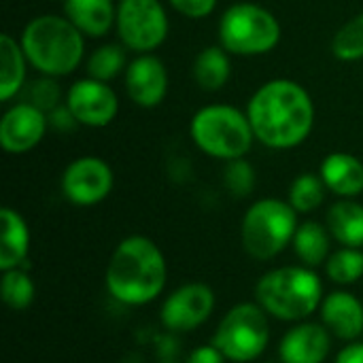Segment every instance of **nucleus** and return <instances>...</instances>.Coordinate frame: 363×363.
Instances as JSON below:
<instances>
[{
	"label": "nucleus",
	"instance_id": "nucleus-31",
	"mask_svg": "<svg viewBox=\"0 0 363 363\" xmlns=\"http://www.w3.org/2000/svg\"><path fill=\"white\" fill-rule=\"evenodd\" d=\"M170 4H172L179 13L198 19V17L211 15L213 9H215V4H217V0H170Z\"/></svg>",
	"mask_w": 363,
	"mask_h": 363
},
{
	"label": "nucleus",
	"instance_id": "nucleus-15",
	"mask_svg": "<svg viewBox=\"0 0 363 363\" xmlns=\"http://www.w3.org/2000/svg\"><path fill=\"white\" fill-rule=\"evenodd\" d=\"M125 89L132 102L143 108L157 106L168 91V72L155 55H138L125 68Z\"/></svg>",
	"mask_w": 363,
	"mask_h": 363
},
{
	"label": "nucleus",
	"instance_id": "nucleus-8",
	"mask_svg": "<svg viewBox=\"0 0 363 363\" xmlns=\"http://www.w3.org/2000/svg\"><path fill=\"white\" fill-rule=\"evenodd\" d=\"M281 26L277 17L253 2H238L230 6L219 21L221 47L238 55H259L277 47Z\"/></svg>",
	"mask_w": 363,
	"mask_h": 363
},
{
	"label": "nucleus",
	"instance_id": "nucleus-6",
	"mask_svg": "<svg viewBox=\"0 0 363 363\" xmlns=\"http://www.w3.org/2000/svg\"><path fill=\"white\" fill-rule=\"evenodd\" d=\"M191 138L200 151L217 160H240L249 153L255 132L245 113L228 104L200 108L191 119Z\"/></svg>",
	"mask_w": 363,
	"mask_h": 363
},
{
	"label": "nucleus",
	"instance_id": "nucleus-22",
	"mask_svg": "<svg viewBox=\"0 0 363 363\" xmlns=\"http://www.w3.org/2000/svg\"><path fill=\"white\" fill-rule=\"evenodd\" d=\"M26 53L23 47L11 36H0V100H11L23 85L26 77Z\"/></svg>",
	"mask_w": 363,
	"mask_h": 363
},
{
	"label": "nucleus",
	"instance_id": "nucleus-34",
	"mask_svg": "<svg viewBox=\"0 0 363 363\" xmlns=\"http://www.w3.org/2000/svg\"><path fill=\"white\" fill-rule=\"evenodd\" d=\"M164 363H170V362H164Z\"/></svg>",
	"mask_w": 363,
	"mask_h": 363
},
{
	"label": "nucleus",
	"instance_id": "nucleus-7",
	"mask_svg": "<svg viewBox=\"0 0 363 363\" xmlns=\"http://www.w3.org/2000/svg\"><path fill=\"white\" fill-rule=\"evenodd\" d=\"M211 342L228 362H255L270 345V317L255 300L240 302L223 315Z\"/></svg>",
	"mask_w": 363,
	"mask_h": 363
},
{
	"label": "nucleus",
	"instance_id": "nucleus-4",
	"mask_svg": "<svg viewBox=\"0 0 363 363\" xmlns=\"http://www.w3.org/2000/svg\"><path fill=\"white\" fill-rule=\"evenodd\" d=\"M21 47L28 62L45 77L68 74L83 60V34L68 17H34L21 34Z\"/></svg>",
	"mask_w": 363,
	"mask_h": 363
},
{
	"label": "nucleus",
	"instance_id": "nucleus-17",
	"mask_svg": "<svg viewBox=\"0 0 363 363\" xmlns=\"http://www.w3.org/2000/svg\"><path fill=\"white\" fill-rule=\"evenodd\" d=\"M319 177L340 198H355L363 191V164L351 153H330L321 164Z\"/></svg>",
	"mask_w": 363,
	"mask_h": 363
},
{
	"label": "nucleus",
	"instance_id": "nucleus-2",
	"mask_svg": "<svg viewBox=\"0 0 363 363\" xmlns=\"http://www.w3.org/2000/svg\"><path fill=\"white\" fill-rule=\"evenodd\" d=\"M104 283L115 302L123 306H147L166 289V257L151 238L138 234L128 236L115 247L104 272Z\"/></svg>",
	"mask_w": 363,
	"mask_h": 363
},
{
	"label": "nucleus",
	"instance_id": "nucleus-16",
	"mask_svg": "<svg viewBox=\"0 0 363 363\" xmlns=\"http://www.w3.org/2000/svg\"><path fill=\"white\" fill-rule=\"evenodd\" d=\"M321 323L342 342H355L363 336V302L347 289L328 294L319 308Z\"/></svg>",
	"mask_w": 363,
	"mask_h": 363
},
{
	"label": "nucleus",
	"instance_id": "nucleus-5",
	"mask_svg": "<svg viewBox=\"0 0 363 363\" xmlns=\"http://www.w3.org/2000/svg\"><path fill=\"white\" fill-rule=\"evenodd\" d=\"M296 208L279 198H264L249 206L240 225L245 251L257 262H270L281 255L298 230Z\"/></svg>",
	"mask_w": 363,
	"mask_h": 363
},
{
	"label": "nucleus",
	"instance_id": "nucleus-21",
	"mask_svg": "<svg viewBox=\"0 0 363 363\" xmlns=\"http://www.w3.org/2000/svg\"><path fill=\"white\" fill-rule=\"evenodd\" d=\"M330 245H332V234L328 225H321L319 221L300 223L291 240L296 257L300 259L302 266H308V268L325 266L328 257L332 255Z\"/></svg>",
	"mask_w": 363,
	"mask_h": 363
},
{
	"label": "nucleus",
	"instance_id": "nucleus-28",
	"mask_svg": "<svg viewBox=\"0 0 363 363\" xmlns=\"http://www.w3.org/2000/svg\"><path fill=\"white\" fill-rule=\"evenodd\" d=\"M123 64H125V55H123V49L117 47V45H104V47H98L89 60H87V72L91 79H98V81H111L115 79L121 70H123Z\"/></svg>",
	"mask_w": 363,
	"mask_h": 363
},
{
	"label": "nucleus",
	"instance_id": "nucleus-32",
	"mask_svg": "<svg viewBox=\"0 0 363 363\" xmlns=\"http://www.w3.org/2000/svg\"><path fill=\"white\" fill-rule=\"evenodd\" d=\"M185 363H228L225 355L211 342V345H200L196 347L189 355H187V362Z\"/></svg>",
	"mask_w": 363,
	"mask_h": 363
},
{
	"label": "nucleus",
	"instance_id": "nucleus-11",
	"mask_svg": "<svg viewBox=\"0 0 363 363\" xmlns=\"http://www.w3.org/2000/svg\"><path fill=\"white\" fill-rule=\"evenodd\" d=\"M113 189V170L100 157H79L62 174V194L74 206H94Z\"/></svg>",
	"mask_w": 363,
	"mask_h": 363
},
{
	"label": "nucleus",
	"instance_id": "nucleus-24",
	"mask_svg": "<svg viewBox=\"0 0 363 363\" xmlns=\"http://www.w3.org/2000/svg\"><path fill=\"white\" fill-rule=\"evenodd\" d=\"M325 277L338 287H351L363 279V249L340 247L325 262Z\"/></svg>",
	"mask_w": 363,
	"mask_h": 363
},
{
	"label": "nucleus",
	"instance_id": "nucleus-27",
	"mask_svg": "<svg viewBox=\"0 0 363 363\" xmlns=\"http://www.w3.org/2000/svg\"><path fill=\"white\" fill-rule=\"evenodd\" d=\"M332 51L338 60L342 62H355L363 57V13L353 17L349 23H345L334 40H332Z\"/></svg>",
	"mask_w": 363,
	"mask_h": 363
},
{
	"label": "nucleus",
	"instance_id": "nucleus-1",
	"mask_svg": "<svg viewBox=\"0 0 363 363\" xmlns=\"http://www.w3.org/2000/svg\"><path fill=\"white\" fill-rule=\"evenodd\" d=\"M247 117L259 143L270 149H291L311 134L315 106L300 83L274 79L253 94Z\"/></svg>",
	"mask_w": 363,
	"mask_h": 363
},
{
	"label": "nucleus",
	"instance_id": "nucleus-13",
	"mask_svg": "<svg viewBox=\"0 0 363 363\" xmlns=\"http://www.w3.org/2000/svg\"><path fill=\"white\" fill-rule=\"evenodd\" d=\"M332 338L323 323H294L279 342V359L281 363H323L332 351Z\"/></svg>",
	"mask_w": 363,
	"mask_h": 363
},
{
	"label": "nucleus",
	"instance_id": "nucleus-3",
	"mask_svg": "<svg viewBox=\"0 0 363 363\" xmlns=\"http://www.w3.org/2000/svg\"><path fill=\"white\" fill-rule=\"evenodd\" d=\"M323 281L315 268L281 266L259 277L255 283V302L270 319L283 323L308 321L323 302Z\"/></svg>",
	"mask_w": 363,
	"mask_h": 363
},
{
	"label": "nucleus",
	"instance_id": "nucleus-18",
	"mask_svg": "<svg viewBox=\"0 0 363 363\" xmlns=\"http://www.w3.org/2000/svg\"><path fill=\"white\" fill-rule=\"evenodd\" d=\"M0 225H2V238H0V270H13L21 268L30 253V230L23 217L4 206L0 211Z\"/></svg>",
	"mask_w": 363,
	"mask_h": 363
},
{
	"label": "nucleus",
	"instance_id": "nucleus-26",
	"mask_svg": "<svg viewBox=\"0 0 363 363\" xmlns=\"http://www.w3.org/2000/svg\"><path fill=\"white\" fill-rule=\"evenodd\" d=\"M325 183L317 174H300L289 187V204L296 213H313L325 200Z\"/></svg>",
	"mask_w": 363,
	"mask_h": 363
},
{
	"label": "nucleus",
	"instance_id": "nucleus-9",
	"mask_svg": "<svg viewBox=\"0 0 363 363\" xmlns=\"http://www.w3.org/2000/svg\"><path fill=\"white\" fill-rule=\"evenodd\" d=\"M121 43L132 51H153L168 34V17L160 0H121L117 9Z\"/></svg>",
	"mask_w": 363,
	"mask_h": 363
},
{
	"label": "nucleus",
	"instance_id": "nucleus-12",
	"mask_svg": "<svg viewBox=\"0 0 363 363\" xmlns=\"http://www.w3.org/2000/svg\"><path fill=\"white\" fill-rule=\"evenodd\" d=\"M66 108L72 113L77 123L89 128L108 125L119 111V100L115 91L98 79H81L68 89Z\"/></svg>",
	"mask_w": 363,
	"mask_h": 363
},
{
	"label": "nucleus",
	"instance_id": "nucleus-25",
	"mask_svg": "<svg viewBox=\"0 0 363 363\" xmlns=\"http://www.w3.org/2000/svg\"><path fill=\"white\" fill-rule=\"evenodd\" d=\"M0 294H2V302L11 311H26L34 302L36 287H34L32 277L23 268H13V270L2 272Z\"/></svg>",
	"mask_w": 363,
	"mask_h": 363
},
{
	"label": "nucleus",
	"instance_id": "nucleus-10",
	"mask_svg": "<svg viewBox=\"0 0 363 363\" xmlns=\"http://www.w3.org/2000/svg\"><path fill=\"white\" fill-rule=\"evenodd\" d=\"M215 306V291L206 283H185L166 296L160 308V321L172 334L194 332L211 319Z\"/></svg>",
	"mask_w": 363,
	"mask_h": 363
},
{
	"label": "nucleus",
	"instance_id": "nucleus-14",
	"mask_svg": "<svg viewBox=\"0 0 363 363\" xmlns=\"http://www.w3.org/2000/svg\"><path fill=\"white\" fill-rule=\"evenodd\" d=\"M45 132V113L28 102H21L4 113L0 121V145L9 153H26L43 140Z\"/></svg>",
	"mask_w": 363,
	"mask_h": 363
},
{
	"label": "nucleus",
	"instance_id": "nucleus-30",
	"mask_svg": "<svg viewBox=\"0 0 363 363\" xmlns=\"http://www.w3.org/2000/svg\"><path fill=\"white\" fill-rule=\"evenodd\" d=\"M57 100H60V87L51 77H45V79H38V81L30 83V87L26 91V102L40 108L43 113L53 111Z\"/></svg>",
	"mask_w": 363,
	"mask_h": 363
},
{
	"label": "nucleus",
	"instance_id": "nucleus-19",
	"mask_svg": "<svg viewBox=\"0 0 363 363\" xmlns=\"http://www.w3.org/2000/svg\"><path fill=\"white\" fill-rule=\"evenodd\" d=\"M68 21L87 36H102L117 21L113 0H64Z\"/></svg>",
	"mask_w": 363,
	"mask_h": 363
},
{
	"label": "nucleus",
	"instance_id": "nucleus-23",
	"mask_svg": "<svg viewBox=\"0 0 363 363\" xmlns=\"http://www.w3.org/2000/svg\"><path fill=\"white\" fill-rule=\"evenodd\" d=\"M194 79L204 91L221 89L230 79V57L221 47H206L194 62Z\"/></svg>",
	"mask_w": 363,
	"mask_h": 363
},
{
	"label": "nucleus",
	"instance_id": "nucleus-33",
	"mask_svg": "<svg viewBox=\"0 0 363 363\" xmlns=\"http://www.w3.org/2000/svg\"><path fill=\"white\" fill-rule=\"evenodd\" d=\"M334 363H363V340L347 342V347L340 349V353L336 355Z\"/></svg>",
	"mask_w": 363,
	"mask_h": 363
},
{
	"label": "nucleus",
	"instance_id": "nucleus-29",
	"mask_svg": "<svg viewBox=\"0 0 363 363\" xmlns=\"http://www.w3.org/2000/svg\"><path fill=\"white\" fill-rule=\"evenodd\" d=\"M223 185L234 198L251 196V191L255 187V170H253V166L245 157L230 160L225 170H223Z\"/></svg>",
	"mask_w": 363,
	"mask_h": 363
},
{
	"label": "nucleus",
	"instance_id": "nucleus-20",
	"mask_svg": "<svg viewBox=\"0 0 363 363\" xmlns=\"http://www.w3.org/2000/svg\"><path fill=\"white\" fill-rule=\"evenodd\" d=\"M325 225L336 242L351 249H363V204L342 198L330 206Z\"/></svg>",
	"mask_w": 363,
	"mask_h": 363
}]
</instances>
